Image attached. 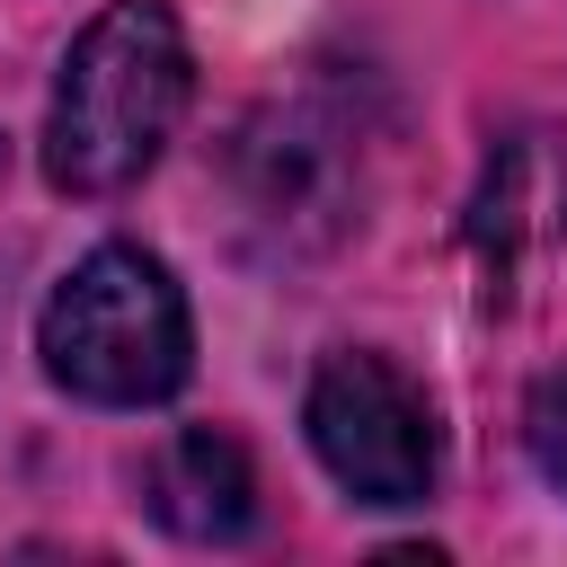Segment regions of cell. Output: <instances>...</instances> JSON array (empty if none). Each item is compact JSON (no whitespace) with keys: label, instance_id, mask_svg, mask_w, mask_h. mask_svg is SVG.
Instances as JSON below:
<instances>
[{"label":"cell","instance_id":"obj_1","mask_svg":"<svg viewBox=\"0 0 567 567\" xmlns=\"http://www.w3.org/2000/svg\"><path fill=\"white\" fill-rule=\"evenodd\" d=\"M195 89V53L168 0H106L53 80L44 106V177L62 195H124L177 133Z\"/></svg>","mask_w":567,"mask_h":567},{"label":"cell","instance_id":"obj_2","mask_svg":"<svg viewBox=\"0 0 567 567\" xmlns=\"http://www.w3.org/2000/svg\"><path fill=\"white\" fill-rule=\"evenodd\" d=\"M35 354L44 372L89 399V408H159L186 390L195 372V319H186V292L177 275L133 248V239H106L89 248L35 310Z\"/></svg>","mask_w":567,"mask_h":567},{"label":"cell","instance_id":"obj_3","mask_svg":"<svg viewBox=\"0 0 567 567\" xmlns=\"http://www.w3.org/2000/svg\"><path fill=\"white\" fill-rule=\"evenodd\" d=\"M301 425H310V452L328 461V478L354 505H425L443 443H434L425 390L390 354H328Z\"/></svg>","mask_w":567,"mask_h":567},{"label":"cell","instance_id":"obj_4","mask_svg":"<svg viewBox=\"0 0 567 567\" xmlns=\"http://www.w3.org/2000/svg\"><path fill=\"white\" fill-rule=\"evenodd\" d=\"M142 505L159 532L177 540H239L257 523V470L239 452V434L221 425H177L151 461H142Z\"/></svg>","mask_w":567,"mask_h":567},{"label":"cell","instance_id":"obj_5","mask_svg":"<svg viewBox=\"0 0 567 567\" xmlns=\"http://www.w3.org/2000/svg\"><path fill=\"white\" fill-rule=\"evenodd\" d=\"M523 443H532L540 478H549V487L567 496V363L532 381V399H523Z\"/></svg>","mask_w":567,"mask_h":567}]
</instances>
